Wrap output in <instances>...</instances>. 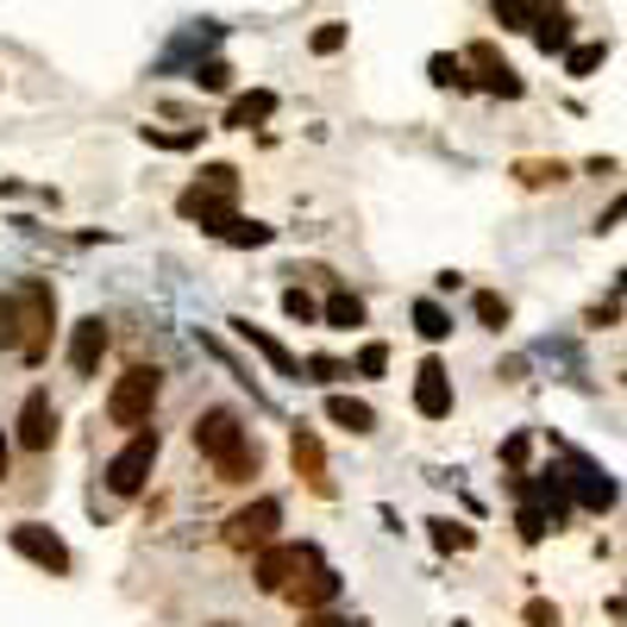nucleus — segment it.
<instances>
[{"instance_id":"36","label":"nucleus","mask_w":627,"mask_h":627,"mask_svg":"<svg viewBox=\"0 0 627 627\" xmlns=\"http://www.w3.org/2000/svg\"><path fill=\"white\" fill-rule=\"evenodd\" d=\"M521 615H528V627H559V608L552 603H528Z\"/></svg>"},{"instance_id":"25","label":"nucleus","mask_w":627,"mask_h":627,"mask_svg":"<svg viewBox=\"0 0 627 627\" xmlns=\"http://www.w3.org/2000/svg\"><path fill=\"white\" fill-rule=\"evenodd\" d=\"M496 7V20L509 25V32H528L533 20H540V0H490Z\"/></svg>"},{"instance_id":"20","label":"nucleus","mask_w":627,"mask_h":627,"mask_svg":"<svg viewBox=\"0 0 627 627\" xmlns=\"http://www.w3.org/2000/svg\"><path fill=\"white\" fill-rule=\"evenodd\" d=\"M577 496H584V509H615V483H608V470H596V465L577 458Z\"/></svg>"},{"instance_id":"27","label":"nucleus","mask_w":627,"mask_h":627,"mask_svg":"<svg viewBox=\"0 0 627 627\" xmlns=\"http://www.w3.org/2000/svg\"><path fill=\"white\" fill-rule=\"evenodd\" d=\"M427 70H433V82H439V88H470V76H465V63H458V57H433Z\"/></svg>"},{"instance_id":"34","label":"nucleus","mask_w":627,"mask_h":627,"mask_svg":"<svg viewBox=\"0 0 627 627\" xmlns=\"http://www.w3.org/2000/svg\"><path fill=\"white\" fill-rule=\"evenodd\" d=\"M339 376H346L339 358H308V383H339Z\"/></svg>"},{"instance_id":"10","label":"nucleus","mask_w":627,"mask_h":627,"mask_svg":"<svg viewBox=\"0 0 627 627\" xmlns=\"http://www.w3.org/2000/svg\"><path fill=\"white\" fill-rule=\"evenodd\" d=\"M414 408L427 414V421H446L451 414V371L439 358H427V364L414 371Z\"/></svg>"},{"instance_id":"11","label":"nucleus","mask_w":627,"mask_h":627,"mask_svg":"<svg viewBox=\"0 0 627 627\" xmlns=\"http://www.w3.org/2000/svg\"><path fill=\"white\" fill-rule=\"evenodd\" d=\"M107 320L100 314H88V320H76V333H70V371L76 376H95L100 371V352H107Z\"/></svg>"},{"instance_id":"4","label":"nucleus","mask_w":627,"mask_h":627,"mask_svg":"<svg viewBox=\"0 0 627 627\" xmlns=\"http://www.w3.org/2000/svg\"><path fill=\"white\" fill-rule=\"evenodd\" d=\"M157 390H163V376L151 364H132L126 376H114V390H107V421L114 427H151V408H157Z\"/></svg>"},{"instance_id":"3","label":"nucleus","mask_w":627,"mask_h":627,"mask_svg":"<svg viewBox=\"0 0 627 627\" xmlns=\"http://www.w3.org/2000/svg\"><path fill=\"white\" fill-rule=\"evenodd\" d=\"M233 201H238V170L233 163H208L189 189L177 195V214L182 220H201V233H214L220 220L233 214Z\"/></svg>"},{"instance_id":"35","label":"nucleus","mask_w":627,"mask_h":627,"mask_svg":"<svg viewBox=\"0 0 627 627\" xmlns=\"http://www.w3.org/2000/svg\"><path fill=\"white\" fill-rule=\"evenodd\" d=\"M521 540H528V546L533 540H546V509H533V502L521 509Z\"/></svg>"},{"instance_id":"31","label":"nucleus","mask_w":627,"mask_h":627,"mask_svg":"<svg viewBox=\"0 0 627 627\" xmlns=\"http://www.w3.org/2000/svg\"><path fill=\"white\" fill-rule=\"evenodd\" d=\"M333 51H346V25L327 20L320 32H314V57H333Z\"/></svg>"},{"instance_id":"23","label":"nucleus","mask_w":627,"mask_h":627,"mask_svg":"<svg viewBox=\"0 0 627 627\" xmlns=\"http://www.w3.org/2000/svg\"><path fill=\"white\" fill-rule=\"evenodd\" d=\"M320 320H327V327H364V301H358V295H346V289H339L333 301L320 308Z\"/></svg>"},{"instance_id":"33","label":"nucleus","mask_w":627,"mask_h":627,"mask_svg":"<svg viewBox=\"0 0 627 627\" xmlns=\"http://www.w3.org/2000/svg\"><path fill=\"white\" fill-rule=\"evenodd\" d=\"M145 138L163 145V151H189V145H201V132H157V126H145Z\"/></svg>"},{"instance_id":"21","label":"nucleus","mask_w":627,"mask_h":627,"mask_svg":"<svg viewBox=\"0 0 627 627\" xmlns=\"http://www.w3.org/2000/svg\"><path fill=\"white\" fill-rule=\"evenodd\" d=\"M514 177L528 182V189H552V182H565L571 170L559 163V157H552V163H546V157H521V163H514Z\"/></svg>"},{"instance_id":"17","label":"nucleus","mask_w":627,"mask_h":627,"mask_svg":"<svg viewBox=\"0 0 627 627\" xmlns=\"http://www.w3.org/2000/svg\"><path fill=\"white\" fill-rule=\"evenodd\" d=\"M214 238H220V245H238V252H257V245H270V226H264V220H238V214H226V220H220V226H214Z\"/></svg>"},{"instance_id":"30","label":"nucleus","mask_w":627,"mask_h":627,"mask_svg":"<svg viewBox=\"0 0 627 627\" xmlns=\"http://www.w3.org/2000/svg\"><path fill=\"white\" fill-rule=\"evenodd\" d=\"M283 314H289V320H301V327H308V320H320V308L308 301V289H283Z\"/></svg>"},{"instance_id":"18","label":"nucleus","mask_w":627,"mask_h":627,"mask_svg":"<svg viewBox=\"0 0 627 627\" xmlns=\"http://www.w3.org/2000/svg\"><path fill=\"white\" fill-rule=\"evenodd\" d=\"M270 114H276V95H270V88H252V95H238L233 107H226V126L252 132V126H264Z\"/></svg>"},{"instance_id":"28","label":"nucleus","mask_w":627,"mask_h":627,"mask_svg":"<svg viewBox=\"0 0 627 627\" xmlns=\"http://www.w3.org/2000/svg\"><path fill=\"white\" fill-rule=\"evenodd\" d=\"M433 546H439V552H465L470 546V528H458V521H433Z\"/></svg>"},{"instance_id":"12","label":"nucleus","mask_w":627,"mask_h":627,"mask_svg":"<svg viewBox=\"0 0 627 627\" xmlns=\"http://www.w3.org/2000/svg\"><path fill=\"white\" fill-rule=\"evenodd\" d=\"M51 439H57V408H51V395L32 390L20 408V446L25 451H51Z\"/></svg>"},{"instance_id":"8","label":"nucleus","mask_w":627,"mask_h":627,"mask_svg":"<svg viewBox=\"0 0 627 627\" xmlns=\"http://www.w3.org/2000/svg\"><path fill=\"white\" fill-rule=\"evenodd\" d=\"M289 458H295V477H301L314 496H333V477H327V446H320V433H314V427H295Z\"/></svg>"},{"instance_id":"6","label":"nucleus","mask_w":627,"mask_h":627,"mask_svg":"<svg viewBox=\"0 0 627 627\" xmlns=\"http://www.w3.org/2000/svg\"><path fill=\"white\" fill-rule=\"evenodd\" d=\"M276 528H283V502H276V496H257L252 509H238L233 521H226V546L233 552H264L276 540Z\"/></svg>"},{"instance_id":"15","label":"nucleus","mask_w":627,"mask_h":627,"mask_svg":"<svg viewBox=\"0 0 627 627\" xmlns=\"http://www.w3.org/2000/svg\"><path fill=\"white\" fill-rule=\"evenodd\" d=\"M233 333L245 339V346H252V352L264 358V364H270L276 376H301V364H295V352H289V346H283V339H270V333H264V327H252V320H233Z\"/></svg>"},{"instance_id":"7","label":"nucleus","mask_w":627,"mask_h":627,"mask_svg":"<svg viewBox=\"0 0 627 627\" xmlns=\"http://www.w3.org/2000/svg\"><path fill=\"white\" fill-rule=\"evenodd\" d=\"M7 540H13V552H20V559L44 565L51 577H63V571H70V546H63V540L44 528V521H20V528L7 533Z\"/></svg>"},{"instance_id":"26","label":"nucleus","mask_w":627,"mask_h":627,"mask_svg":"<svg viewBox=\"0 0 627 627\" xmlns=\"http://www.w3.org/2000/svg\"><path fill=\"white\" fill-rule=\"evenodd\" d=\"M603 57H608V44H577V51H565V70L571 76H596Z\"/></svg>"},{"instance_id":"5","label":"nucleus","mask_w":627,"mask_h":627,"mask_svg":"<svg viewBox=\"0 0 627 627\" xmlns=\"http://www.w3.org/2000/svg\"><path fill=\"white\" fill-rule=\"evenodd\" d=\"M151 465H157V427H138L132 439L107 458V490H114V496H138V490H145V477H151Z\"/></svg>"},{"instance_id":"2","label":"nucleus","mask_w":627,"mask_h":627,"mask_svg":"<svg viewBox=\"0 0 627 627\" xmlns=\"http://www.w3.org/2000/svg\"><path fill=\"white\" fill-rule=\"evenodd\" d=\"M51 314H57V295L44 289V283H25L20 295H7V301H0V352H25L39 364Z\"/></svg>"},{"instance_id":"19","label":"nucleus","mask_w":627,"mask_h":627,"mask_svg":"<svg viewBox=\"0 0 627 627\" xmlns=\"http://www.w3.org/2000/svg\"><path fill=\"white\" fill-rule=\"evenodd\" d=\"M533 32V44H540V51H571V25H565V13H559V7H546V0H540V20L528 25Z\"/></svg>"},{"instance_id":"16","label":"nucleus","mask_w":627,"mask_h":627,"mask_svg":"<svg viewBox=\"0 0 627 627\" xmlns=\"http://www.w3.org/2000/svg\"><path fill=\"white\" fill-rule=\"evenodd\" d=\"M327 421L346 433H376V408L358 402V395H327Z\"/></svg>"},{"instance_id":"9","label":"nucleus","mask_w":627,"mask_h":627,"mask_svg":"<svg viewBox=\"0 0 627 627\" xmlns=\"http://www.w3.org/2000/svg\"><path fill=\"white\" fill-rule=\"evenodd\" d=\"M301 565H314V552H308V546H276V540H270V546L257 552V589L283 596V589H289V577H295Z\"/></svg>"},{"instance_id":"32","label":"nucleus","mask_w":627,"mask_h":627,"mask_svg":"<svg viewBox=\"0 0 627 627\" xmlns=\"http://www.w3.org/2000/svg\"><path fill=\"white\" fill-rule=\"evenodd\" d=\"M195 82H201V88H214V95H220V88L233 82V70H226V63H220V57H208V63H195Z\"/></svg>"},{"instance_id":"22","label":"nucleus","mask_w":627,"mask_h":627,"mask_svg":"<svg viewBox=\"0 0 627 627\" xmlns=\"http://www.w3.org/2000/svg\"><path fill=\"white\" fill-rule=\"evenodd\" d=\"M414 333H421V339H433V346H439V339L451 333V314L439 308V301H414Z\"/></svg>"},{"instance_id":"29","label":"nucleus","mask_w":627,"mask_h":627,"mask_svg":"<svg viewBox=\"0 0 627 627\" xmlns=\"http://www.w3.org/2000/svg\"><path fill=\"white\" fill-rule=\"evenodd\" d=\"M383 371H390V346H383V339H371V346L358 352V376H383Z\"/></svg>"},{"instance_id":"37","label":"nucleus","mask_w":627,"mask_h":627,"mask_svg":"<svg viewBox=\"0 0 627 627\" xmlns=\"http://www.w3.org/2000/svg\"><path fill=\"white\" fill-rule=\"evenodd\" d=\"M301 627H352V621H339V615H301Z\"/></svg>"},{"instance_id":"13","label":"nucleus","mask_w":627,"mask_h":627,"mask_svg":"<svg viewBox=\"0 0 627 627\" xmlns=\"http://www.w3.org/2000/svg\"><path fill=\"white\" fill-rule=\"evenodd\" d=\"M283 596H289V603H301V608H327L339 596V571H327L320 559H314V565H301L289 577V589H283Z\"/></svg>"},{"instance_id":"14","label":"nucleus","mask_w":627,"mask_h":627,"mask_svg":"<svg viewBox=\"0 0 627 627\" xmlns=\"http://www.w3.org/2000/svg\"><path fill=\"white\" fill-rule=\"evenodd\" d=\"M465 63H477V70H483V88H490V95H502V100H521V76H514L509 63L496 57V44H470L465 51Z\"/></svg>"},{"instance_id":"1","label":"nucleus","mask_w":627,"mask_h":627,"mask_svg":"<svg viewBox=\"0 0 627 627\" xmlns=\"http://www.w3.org/2000/svg\"><path fill=\"white\" fill-rule=\"evenodd\" d=\"M195 446H201V458H214L220 483H245V477H257V446H252V433L238 427L233 408H208L201 414L195 421Z\"/></svg>"},{"instance_id":"24","label":"nucleus","mask_w":627,"mask_h":627,"mask_svg":"<svg viewBox=\"0 0 627 627\" xmlns=\"http://www.w3.org/2000/svg\"><path fill=\"white\" fill-rule=\"evenodd\" d=\"M470 308H477V320H483L490 333H502V327H509V301H502L496 289H477V295H470Z\"/></svg>"},{"instance_id":"38","label":"nucleus","mask_w":627,"mask_h":627,"mask_svg":"<svg viewBox=\"0 0 627 627\" xmlns=\"http://www.w3.org/2000/svg\"><path fill=\"white\" fill-rule=\"evenodd\" d=\"M0 477H7V433H0Z\"/></svg>"}]
</instances>
